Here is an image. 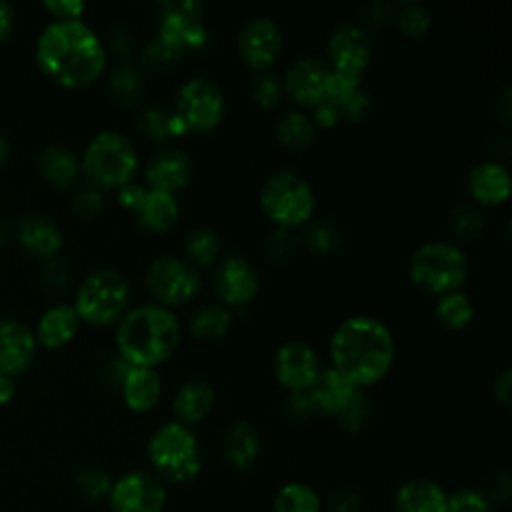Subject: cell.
I'll return each instance as SVG.
<instances>
[{
  "label": "cell",
  "instance_id": "7a4b0ae2",
  "mask_svg": "<svg viewBox=\"0 0 512 512\" xmlns=\"http://www.w3.org/2000/svg\"><path fill=\"white\" fill-rule=\"evenodd\" d=\"M328 352L332 368L356 388H364L388 374L394 362V338L378 318L358 314L336 326Z\"/></svg>",
  "mask_w": 512,
  "mask_h": 512
},
{
  "label": "cell",
  "instance_id": "7bdbcfd3",
  "mask_svg": "<svg viewBox=\"0 0 512 512\" xmlns=\"http://www.w3.org/2000/svg\"><path fill=\"white\" fill-rule=\"evenodd\" d=\"M282 84L276 74L270 72H260L254 82H252V98L262 106V108H274L280 98H282Z\"/></svg>",
  "mask_w": 512,
  "mask_h": 512
},
{
  "label": "cell",
  "instance_id": "4fadbf2b",
  "mask_svg": "<svg viewBox=\"0 0 512 512\" xmlns=\"http://www.w3.org/2000/svg\"><path fill=\"white\" fill-rule=\"evenodd\" d=\"M326 52L328 66L334 72L362 76L372 58V42L360 26L340 24L332 30Z\"/></svg>",
  "mask_w": 512,
  "mask_h": 512
},
{
  "label": "cell",
  "instance_id": "d6986e66",
  "mask_svg": "<svg viewBox=\"0 0 512 512\" xmlns=\"http://www.w3.org/2000/svg\"><path fill=\"white\" fill-rule=\"evenodd\" d=\"M192 176V158L180 148H162L156 152L144 168V180L148 188L174 194L184 188Z\"/></svg>",
  "mask_w": 512,
  "mask_h": 512
},
{
  "label": "cell",
  "instance_id": "cb8c5ba5",
  "mask_svg": "<svg viewBox=\"0 0 512 512\" xmlns=\"http://www.w3.org/2000/svg\"><path fill=\"white\" fill-rule=\"evenodd\" d=\"M394 506L396 512H446L448 494L430 478H412L398 488Z\"/></svg>",
  "mask_w": 512,
  "mask_h": 512
},
{
  "label": "cell",
  "instance_id": "f6af8a7d",
  "mask_svg": "<svg viewBox=\"0 0 512 512\" xmlns=\"http://www.w3.org/2000/svg\"><path fill=\"white\" fill-rule=\"evenodd\" d=\"M182 54L176 52L174 48H170L166 42H162L158 36L154 40H150L146 44V48L142 50V60L144 64L152 66V68H168L172 66Z\"/></svg>",
  "mask_w": 512,
  "mask_h": 512
},
{
  "label": "cell",
  "instance_id": "8d00e7d4",
  "mask_svg": "<svg viewBox=\"0 0 512 512\" xmlns=\"http://www.w3.org/2000/svg\"><path fill=\"white\" fill-rule=\"evenodd\" d=\"M114 480L108 472L100 468H86L76 476V490L90 502H100L108 498Z\"/></svg>",
  "mask_w": 512,
  "mask_h": 512
},
{
  "label": "cell",
  "instance_id": "2e32d148",
  "mask_svg": "<svg viewBox=\"0 0 512 512\" xmlns=\"http://www.w3.org/2000/svg\"><path fill=\"white\" fill-rule=\"evenodd\" d=\"M330 74H332V68L328 66V62L316 56H304L290 64V68L286 70L282 88L298 104L314 108L324 102Z\"/></svg>",
  "mask_w": 512,
  "mask_h": 512
},
{
  "label": "cell",
  "instance_id": "f907efd6",
  "mask_svg": "<svg viewBox=\"0 0 512 512\" xmlns=\"http://www.w3.org/2000/svg\"><path fill=\"white\" fill-rule=\"evenodd\" d=\"M146 190H148L146 186L134 184V182H130V184H126V186H122V188H118V202H120V206H124V208H128V210L136 212V210L140 208L144 196H146Z\"/></svg>",
  "mask_w": 512,
  "mask_h": 512
},
{
  "label": "cell",
  "instance_id": "9f6ffc18",
  "mask_svg": "<svg viewBox=\"0 0 512 512\" xmlns=\"http://www.w3.org/2000/svg\"><path fill=\"white\" fill-rule=\"evenodd\" d=\"M510 96H512L510 84H504L502 90H500L498 96H496V114H498L500 122L504 124V128L510 126V118H512V102H510Z\"/></svg>",
  "mask_w": 512,
  "mask_h": 512
},
{
  "label": "cell",
  "instance_id": "484cf974",
  "mask_svg": "<svg viewBox=\"0 0 512 512\" xmlns=\"http://www.w3.org/2000/svg\"><path fill=\"white\" fill-rule=\"evenodd\" d=\"M216 392L206 380H188L184 382L172 400V410L180 424H196L204 420L214 408Z\"/></svg>",
  "mask_w": 512,
  "mask_h": 512
},
{
  "label": "cell",
  "instance_id": "c3c4849f",
  "mask_svg": "<svg viewBox=\"0 0 512 512\" xmlns=\"http://www.w3.org/2000/svg\"><path fill=\"white\" fill-rule=\"evenodd\" d=\"M372 110V96L360 88L350 100H346L338 112H340V118H346V120H362L364 116H368Z\"/></svg>",
  "mask_w": 512,
  "mask_h": 512
},
{
  "label": "cell",
  "instance_id": "f546056e",
  "mask_svg": "<svg viewBox=\"0 0 512 512\" xmlns=\"http://www.w3.org/2000/svg\"><path fill=\"white\" fill-rule=\"evenodd\" d=\"M316 124L312 122V118L300 110H290L284 112L274 126L276 138L288 146V148H306L314 142L316 138Z\"/></svg>",
  "mask_w": 512,
  "mask_h": 512
},
{
  "label": "cell",
  "instance_id": "ac0fdd59",
  "mask_svg": "<svg viewBox=\"0 0 512 512\" xmlns=\"http://www.w3.org/2000/svg\"><path fill=\"white\" fill-rule=\"evenodd\" d=\"M34 332L14 318L0 320V374L16 378L24 374L36 358Z\"/></svg>",
  "mask_w": 512,
  "mask_h": 512
},
{
  "label": "cell",
  "instance_id": "b9f144b4",
  "mask_svg": "<svg viewBox=\"0 0 512 512\" xmlns=\"http://www.w3.org/2000/svg\"><path fill=\"white\" fill-rule=\"evenodd\" d=\"M446 512H492V504L482 490L460 488L448 496Z\"/></svg>",
  "mask_w": 512,
  "mask_h": 512
},
{
  "label": "cell",
  "instance_id": "83f0119b",
  "mask_svg": "<svg viewBox=\"0 0 512 512\" xmlns=\"http://www.w3.org/2000/svg\"><path fill=\"white\" fill-rule=\"evenodd\" d=\"M148 188V186H146ZM138 222L154 232H164L174 226L180 214V206L176 200V194L162 192V190H146V196L140 204V208L134 212Z\"/></svg>",
  "mask_w": 512,
  "mask_h": 512
},
{
  "label": "cell",
  "instance_id": "7c38bea8",
  "mask_svg": "<svg viewBox=\"0 0 512 512\" xmlns=\"http://www.w3.org/2000/svg\"><path fill=\"white\" fill-rule=\"evenodd\" d=\"M108 504L112 512H162L166 486L156 474L134 470L114 480Z\"/></svg>",
  "mask_w": 512,
  "mask_h": 512
},
{
  "label": "cell",
  "instance_id": "60d3db41",
  "mask_svg": "<svg viewBox=\"0 0 512 512\" xmlns=\"http://www.w3.org/2000/svg\"><path fill=\"white\" fill-rule=\"evenodd\" d=\"M450 222H452L454 232H456L460 238L472 240V238H476V236L482 232L484 216H482V212L478 210V206H474V204H460V206H456V208L452 210Z\"/></svg>",
  "mask_w": 512,
  "mask_h": 512
},
{
  "label": "cell",
  "instance_id": "6f0895ef",
  "mask_svg": "<svg viewBox=\"0 0 512 512\" xmlns=\"http://www.w3.org/2000/svg\"><path fill=\"white\" fill-rule=\"evenodd\" d=\"M14 20H16V16H14L12 4L0 0V42H4L12 34Z\"/></svg>",
  "mask_w": 512,
  "mask_h": 512
},
{
  "label": "cell",
  "instance_id": "d6a6232c",
  "mask_svg": "<svg viewBox=\"0 0 512 512\" xmlns=\"http://www.w3.org/2000/svg\"><path fill=\"white\" fill-rule=\"evenodd\" d=\"M274 512H320V496L304 482L284 484L272 502Z\"/></svg>",
  "mask_w": 512,
  "mask_h": 512
},
{
  "label": "cell",
  "instance_id": "8992f818",
  "mask_svg": "<svg viewBox=\"0 0 512 512\" xmlns=\"http://www.w3.org/2000/svg\"><path fill=\"white\" fill-rule=\"evenodd\" d=\"M410 280L432 294L460 290L468 278L464 250L448 240H430L418 246L408 262Z\"/></svg>",
  "mask_w": 512,
  "mask_h": 512
},
{
  "label": "cell",
  "instance_id": "7402d4cb",
  "mask_svg": "<svg viewBox=\"0 0 512 512\" xmlns=\"http://www.w3.org/2000/svg\"><path fill=\"white\" fill-rule=\"evenodd\" d=\"M16 240L30 256L48 260L60 252L64 234L54 220L40 214H28L20 218L16 226Z\"/></svg>",
  "mask_w": 512,
  "mask_h": 512
},
{
  "label": "cell",
  "instance_id": "94428289",
  "mask_svg": "<svg viewBox=\"0 0 512 512\" xmlns=\"http://www.w3.org/2000/svg\"><path fill=\"white\" fill-rule=\"evenodd\" d=\"M8 154H10V146H8V140H6V138L0 134V166L6 162Z\"/></svg>",
  "mask_w": 512,
  "mask_h": 512
},
{
  "label": "cell",
  "instance_id": "ffe728a7",
  "mask_svg": "<svg viewBox=\"0 0 512 512\" xmlns=\"http://www.w3.org/2000/svg\"><path fill=\"white\" fill-rule=\"evenodd\" d=\"M466 190L482 206H498L510 196V172L498 160L474 164L466 174Z\"/></svg>",
  "mask_w": 512,
  "mask_h": 512
},
{
  "label": "cell",
  "instance_id": "603a6c76",
  "mask_svg": "<svg viewBox=\"0 0 512 512\" xmlns=\"http://www.w3.org/2000/svg\"><path fill=\"white\" fill-rule=\"evenodd\" d=\"M80 318L72 304L50 306L36 324V344H42L48 350H58L66 346L78 332Z\"/></svg>",
  "mask_w": 512,
  "mask_h": 512
},
{
  "label": "cell",
  "instance_id": "44dd1931",
  "mask_svg": "<svg viewBox=\"0 0 512 512\" xmlns=\"http://www.w3.org/2000/svg\"><path fill=\"white\" fill-rule=\"evenodd\" d=\"M120 390L122 400L132 412H148L152 410L162 394V380L156 368L148 366H124L120 374Z\"/></svg>",
  "mask_w": 512,
  "mask_h": 512
},
{
  "label": "cell",
  "instance_id": "ba28073f",
  "mask_svg": "<svg viewBox=\"0 0 512 512\" xmlns=\"http://www.w3.org/2000/svg\"><path fill=\"white\" fill-rule=\"evenodd\" d=\"M258 200L262 212L284 230L310 222L316 204L310 184L292 170L272 172L262 182Z\"/></svg>",
  "mask_w": 512,
  "mask_h": 512
},
{
  "label": "cell",
  "instance_id": "91938a15",
  "mask_svg": "<svg viewBox=\"0 0 512 512\" xmlns=\"http://www.w3.org/2000/svg\"><path fill=\"white\" fill-rule=\"evenodd\" d=\"M14 394H16L14 378L0 374V406L8 404V402L14 398Z\"/></svg>",
  "mask_w": 512,
  "mask_h": 512
},
{
  "label": "cell",
  "instance_id": "d4e9b609",
  "mask_svg": "<svg viewBox=\"0 0 512 512\" xmlns=\"http://www.w3.org/2000/svg\"><path fill=\"white\" fill-rule=\"evenodd\" d=\"M316 410L322 414H338L360 388H356L348 378H344L338 370L322 368L314 384L308 388Z\"/></svg>",
  "mask_w": 512,
  "mask_h": 512
},
{
  "label": "cell",
  "instance_id": "11a10c76",
  "mask_svg": "<svg viewBox=\"0 0 512 512\" xmlns=\"http://www.w3.org/2000/svg\"><path fill=\"white\" fill-rule=\"evenodd\" d=\"M312 122L316 124V128H332L338 120H340V112L336 106L328 104V102H322L318 106H314V116H310Z\"/></svg>",
  "mask_w": 512,
  "mask_h": 512
},
{
  "label": "cell",
  "instance_id": "f5cc1de1",
  "mask_svg": "<svg viewBox=\"0 0 512 512\" xmlns=\"http://www.w3.org/2000/svg\"><path fill=\"white\" fill-rule=\"evenodd\" d=\"M490 504L494 502H506L510 496V476L506 472H500L492 478L486 492H482Z\"/></svg>",
  "mask_w": 512,
  "mask_h": 512
},
{
  "label": "cell",
  "instance_id": "681fc988",
  "mask_svg": "<svg viewBox=\"0 0 512 512\" xmlns=\"http://www.w3.org/2000/svg\"><path fill=\"white\" fill-rule=\"evenodd\" d=\"M360 496L352 490H338L328 500V512H360Z\"/></svg>",
  "mask_w": 512,
  "mask_h": 512
},
{
  "label": "cell",
  "instance_id": "277c9868",
  "mask_svg": "<svg viewBox=\"0 0 512 512\" xmlns=\"http://www.w3.org/2000/svg\"><path fill=\"white\" fill-rule=\"evenodd\" d=\"M138 150L118 130H102L90 138L80 158V172L98 190L122 188L138 172Z\"/></svg>",
  "mask_w": 512,
  "mask_h": 512
},
{
  "label": "cell",
  "instance_id": "7dc6e473",
  "mask_svg": "<svg viewBox=\"0 0 512 512\" xmlns=\"http://www.w3.org/2000/svg\"><path fill=\"white\" fill-rule=\"evenodd\" d=\"M42 8L54 20H82L86 4L82 0H44Z\"/></svg>",
  "mask_w": 512,
  "mask_h": 512
},
{
  "label": "cell",
  "instance_id": "816d5d0a",
  "mask_svg": "<svg viewBox=\"0 0 512 512\" xmlns=\"http://www.w3.org/2000/svg\"><path fill=\"white\" fill-rule=\"evenodd\" d=\"M288 408L294 416H300V418H306V416H312L318 412L308 388L300 390V392H292V396L288 400Z\"/></svg>",
  "mask_w": 512,
  "mask_h": 512
},
{
  "label": "cell",
  "instance_id": "e0dca14e",
  "mask_svg": "<svg viewBox=\"0 0 512 512\" xmlns=\"http://www.w3.org/2000/svg\"><path fill=\"white\" fill-rule=\"evenodd\" d=\"M216 294L228 306H240L250 302L258 292V272L250 260L240 254L226 256L214 278Z\"/></svg>",
  "mask_w": 512,
  "mask_h": 512
},
{
  "label": "cell",
  "instance_id": "f1b7e54d",
  "mask_svg": "<svg viewBox=\"0 0 512 512\" xmlns=\"http://www.w3.org/2000/svg\"><path fill=\"white\" fill-rule=\"evenodd\" d=\"M38 168L42 176L58 188L72 186L80 176V160L62 144L46 146L38 156Z\"/></svg>",
  "mask_w": 512,
  "mask_h": 512
},
{
  "label": "cell",
  "instance_id": "6125c7cd",
  "mask_svg": "<svg viewBox=\"0 0 512 512\" xmlns=\"http://www.w3.org/2000/svg\"><path fill=\"white\" fill-rule=\"evenodd\" d=\"M8 236H10V230H8V226L0 220V246H4V242L8 240Z\"/></svg>",
  "mask_w": 512,
  "mask_h": 512
},
{
  "label": "cell",
  "instance_id": "680465c9",
  "mask_svg": "<svg viewBox=\"0 0 512 512\" xmlns=\"http://www.w3.org/2000/svg\"><path fill=\"white\" fill-rule=\"evenodd\" d=\"M44 282L48 286H60L66 282V270L58 262H48L44 266Z\"/></svg>",
  "mask_w": 512,
  "mask_h": 512
},
{
  "label": "cell",
  "instance_id": "db71d44e",
  "mask_svg": "<svg viewBox=\"0 0 512 512\" xmlns=\"http://www.w3.org/2000/svg\"><path fill=\"white\" fill-rule=\"evenodd\" d=\"M492 394L502 406H510L512 402V372L510 368H504L492 384Z\"/></svg>",
  "mask_w": 512,
  "mask_h": 512
},
{
  "label": "cell",
  "instance_id": "8fae6325",
  "mask_svg": "<svg viewBox=\"0 0 512 512\" xmlns=\"http://www.w3.org/2000/svg\"><path fill=\"white\" fill-rule=\"evenodd\" d=\"M204 6L196 0L162 2L158 18V38L176 52L206 46L208 30L202 24Z\"/></svg>",
  "mask_w": 512,
  "mask_h": 512
},
{
  "label": "cell",
  "instance_id": "f35d334b",
  "mask_svg": "<svg viewBox=\"0 0 512 512\" xmlns=\"http://www.w3.org/2000/svg\"><path fill=\"white\" fill-rule=\"evenodd\" d=\"M396 24L402 34L416 38V36H422L424 32H428V28L432 24V14L422 4L408 2V4L400 6V10L396 12Z\"/></svg>",
  "mask_w": 512,
  "mask_h": 512
},
{
  "label": "cell",
  "instance_id": "e575fe53",
  "mask_svg": "<svg viewBox=\"0 0 512 512\" xmlns=\"http://www.w3.org/2000/svg\"><path fill=\"white\" fill-rule=\"evenodd\" d=\"M108 88L112 92V96L122 102V104H134L144 88V78L142 74L128 64H120L112 70L110 80H108Z\"/></svg>",
  "mask_w": 512,
  "mask_h": 512
},
{
  "label": "cell",
  "instance_id": "5bb4252c",
  "mask_svg": "<svg viewBox=\"0 0 512 512\" xmlns=\"http://www.w3.org/2000/svg\"><path fill=\"white\" fill-rule=\"evenodd\" d=\"M272 370L286 390L300 392L314 384L322 368L312 346L300 340H288L276 350Z\"/></svg>",
  "mask_w": 512,
  "mask_h": 512
},
{
  "label": "cell",
  "instance_id": "d590c367",
  "mask_svg": "<svg viewBox=\"0 0 512 512\" xmlns=\"http://www.w3.org/2000/svg\"><path fill=\"white\" fill-rule=\"evenodd\" d=\"M138 128L152 140H166L174 134H184L174 114H168L164 108H148L138 118Z\"/></svg>",
  "mask_w": 512,
  "mask_h": 512
},
{
  "label": "cell",
  "instance_id": "6da1fadb",
  "mask_svg": "<svg viewBox=\"0 0 512 512\" xmlns=\"http://www.w3.org/2000/svg\"><path fill=\"white\" fill-rule=\"evenodd\" d=\"M36 64L46 78L70 90L100 78L106 50L98 34L82 20H52L36 38Z\"/></svg>",
  "mask_w": 512,
  "mask_h": 512
},
{
  "label": "cell",
  "instance_id": "3957f363",
  "mask_svg": "<svg viewBox=\"0 0 512 512\" xmlns=\"http://www.w3.org/2000/svg\"><path fill=\"white\" fill-rule=\"evenodd\" d=\"M180 342L176 314L160 304H142L116 322V348L124 362L154 368L166 362Z\"/></svg>",
  "mask_w": 512,
  "mask_h": 512
},
{
  "label": "cell",
  "instance_id": "ab89813d",
  "mask_svg": "<svg viewBox=\"0 0 512 512\" xmlns=\"http://www.w3.org/2000/svg\"><path fill=\"white\" fill-rule=\"evenodd\" d=\"M362 88V76H352L344 72H334L330 74L328 86H326V96L324 102L340 108L346 100H350L358 90Z\"/></svg>",
  "mask_w": 512,
  "mask_h": 512
},
{
  "label": "cell",
  "instance_id": "1f68e13d",
  "mask_svg": "<svg viewBox=\"0 0 512 512\" xmlns=\"http://www.w3.org/2000/svg\"><path fill=\"white\" fill-rule=\"evenodd\" d=\"M436 320L450 330H462L466 328L474 318V304L468 294L454 290L448 294H442L434 308Z\"/></svg>",
  "mask_w": 512,
  "mask_h": 512
},
{
  "label": "cell",
  "instance_id": "ee69618b",
  "mask_svg": "<svg viewBox=\"0 0 512 512\" xmlns=\"http://www.w3.org/2000/svg\"><path fill=\"white\" fill-rule=\"evenodd\" d=\"M336 416H338L342 428H346L348 432L362 430L368 422V416H370V406H368L364 394L358 390L356 396Z\"/></svg>",
  "mask_w": 512,
  "mask_h": 512
},
{
  "label": "cell",
  "instance_id": "4dcf8cb0",
  "mask_svg": "<svg viewBox=\"0 0 512 512\" xmlns=\"http://www.w3.org/2000/svg\"><path fill=\"white\" fill-rule=\"evenodd\" d=\"M232 314L224 304H206L198 308L190 318V332L198 340H216L230 328Z\"/></svg>",
  "mask_w": 512,
  "mask_h": 512
},
{
  "label": "cell",
  "instance_id": "74e56055",
  "mask_svg": "<svg viewBox=\"0 0 512 512\" xmlns=\"http://www.w3.org/2000/svg\"><path fill=\"white\" fill-rule=\"evenodd\" d=\"M304 228V242L314 252H330L340 242V232L334 222L330 220H314L306 222Z\"/></svg>",
  "mask_w": 512,
  "mask_h": 512
},
{
  "label": "cell",
  "instance_id": "bcb514c9",
  "mask_svg": "<svg viewBox=\"0 0 512 512\" xmlns=\"http://www.w3.org/2000/svg\"><path fill=\"white\" fill-rule=\"evenodd\" d=\"M102 206H104L102 190H98L94 186H84V188L76 190L72 196V210L78 216L90 218V216L98 214L102 210Z\"/></svg>",
  "mask_w": 512,
  "mask_h": 512
},
{
  "label": "cell",
  "instance_id": "5b68a950",
  "mask_svg": "<svg viewBox=\"0 0 512 512\" xmlns=\"http://www.w3.org/2000/svg\"><path fill=\"white\" fill-rule=\"evenodd\" d=\"M148 460L160 480L172 484L194 482L202 470L196 434L178 420L162 424L146 444Z\"/></svg>",
  "mask_w": 512,
  "mask_h": 512
},
{
  "label": "cell",
  "instance_id": "52a82bcc",
  "mask_svg": "<svg viewBox=\"0 0 512 512\" xmlns=\"http://www.w3.org/2000/svg\"><path fill=\"white\" fill-rule=\"evenodd\" d=\"M128 298L130 286L126 278L118 270L98 268L80 282L72 306L80 322L110 326L124 316Z\"/></svg>",
  "mask_w": 512,
  "mask_h": 512
},
{
  "label": "cell",
  "instance_id": "4316f807",
  "mask_svg": "<svg viewBox=\"0 0 512 512\" xmlns=\"http://www.w3.org/2000/svg\"><path fill=\"white\" fill-rule=\"evenodd\" d=\"M222 454L236 470L250 468L260 454V434L250 422H236L222 440Z\"/></svg>",
  "mask_w": 512,
  "mask_h": 512
},
{
  "label": "cell",
  "instance_id": "9a60e30c",
  "mask_svg": "<svg viewBox=\"0 0 512 512\" xmlns=\"http://www.w3.org/2000/svg\"><path fill=\"white\" fill-rule=\"evenodd\" d=\"M282 50V30L268 16H256L248 20L238 34V52L242 60L264 72L270 64L276 62Z\"/></svg>",
  "mask_w": 512,
  "mask_h": 512
},
{
  "label": "cell",
  "instance_id": "836d02e7",
  "mask_svg": "<svg viewBox=\"0 0 512 512\" xmlns=\"http://www.w3.org/2000/svg\"><path fill=\"white\" fill-rule=\"evenodd\" d=\"M184 252L190 264H210L220 254V238L208 226H196L184 240Z\"/></svg>",
  "mask_w": 512,
  "mask_h": 512
},
{
  "label": "cell",
  "instance_id": "9c48e42d",
  "mask_svg": "<svg viewBox=\"0 0 512 512\" xmlns=\"http://www.w3.org/2000/svg\"><path fill=\"white\" fill-rule=\"evenodd\" d=\"M172 114L184 132H210L224 118V94L220 86L206 76L188 78L178 90Z\"/></svg>",
  "mask_w": 512,
  "mask_h": 512
},
{
  "label": "cell",
  "instance_id": "30bf717a",
  "mask_svg": "<svg viewBox=\"0 0 512 512\" xmlns=\"http://www.w3.org/2000/svg\"><path fill=\"white\" fill-rule=\"evenodd\" d=\"M144 282L160 306L172 308L186 304L198 294L202 276L188 260L164 254L148 264Z\"/></svg>",
  "mask_w": 512,
  "mask_h": 512
}]
</instances>
